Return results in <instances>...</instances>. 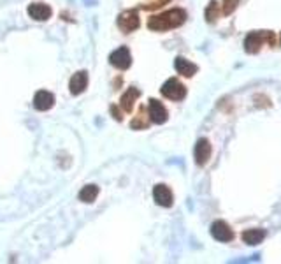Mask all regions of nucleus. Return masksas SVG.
<instances>
[{
  "mask_svg": "<svg viewBox=\"0 0 281 264\" xmlns=\"http://www.w3.org/2000/svg\"><path fill=\"white\" fill-rule=\"evenodd\" d=\"M174 67H176L177 74H183V76H186V78H192L195 72H197V65L192 64V62H188L186 58H183V57L176 58Z\"/></svg>",
  "mask_w": 281,
  "mask_h": 264,
  "instance_id": "nucleus-14",
  "label": "nucleus"
},
{
  "mask_svg": "<svg viewBox=\"0 0 281 264\" xmlns=\"http://www.w3.org/2000/svg\"><path fill=\"white\" fill-rule=\"evenodd\" d=\"M160 92L164 97H167L171 100H181V99L186 97V88H184V85L181 83V81L174 80V78L165 81Z\"/></svg>",
  "mask_w": 281,
  "mask_h": 264,
  "instance_id": "nucleus-4",
  "label": "nucleus"
},
{
  "mask_svg": "<svg viewBox=\"0 0 281 264\" xmlns=\"http://www.w3.org/2000/svg\"><path fill=\"white\" fill-rule=\"evenodd\" d=\"M211 234H213L214 240L218 241H230L234 240V231L230 229V225L223 220H216L211 225Z\"/></svg>",
  "mask_w": 281,
  "mask_h": 264,
  "instance_id": "nucleus-7",
  "label": "nucleus"
},
{
  "mask_svg": "<svg viewBox=\"0 0 281 264\" xmlns=\"http://www.w3.org/2000/svg\"><path fill=\"white\" fill-rule=\"evenodd\" d=\"M218 18V4L214 2V0H211L208 9H206V20L209 21V23H214Z\"/></svg>",
  "mask_w": 281,
  "mask_h": 264,
  "instance_id": "nucleus-18",
  "label": "nucleus"
},
{
  "mask_svg": "<svg viewBox=\"0 0 281 264\" xmlns=\"http://www.w3.org/2000/svg\"><path fill=\"white\" fill-rule=\"evenodd\" d=\"M169 0H148L146 4H144V9H158V7H162L164 4H167Z\"/></svg>",
  "mask_w": 281,
  "mask_h": 264,
  "instance_id": "nucleus-20",
  "label": "nucleus"
},
{
  "mask_svg": "<svg viewBox=\"0 0 281 264\" xmlns=\"http://www.w3.org/2000/svg\"><path fill=\"white\" fill-rule=\"evenodd\" d=\"M153 199L158 206H164V208L172 206V201H174L171 188H169L167 185H157V187L153 188Z\"/></svg>",
  "mask_w": 281,
  "mask_h": 264,
  "instance_id": "nucleus-9",
  "label": "nucleus"
},
{
  "mask_svg": "<svg viewBox=\"0 0 281 264\" xmlns=\"http://www.w3.org/2000/svg\"><path fill=\"white\" fill-rule=\"evenodd\" d=\"M239 2H241V0H223V6H221V13H223L225 16L232 14L236 11V7H238Z\"/></svg>",
  "mask_w": 281,
  "mask_h": 264,
  "instance_id": "nucleus-19",
  "label": "nucleus"
},
{
  "mask_svg": "<svg viewBox=\"0 0 281 264\" xmlns=\"http://www.w3.org/2000/svg\"><path fill=\"white\" fill-rule=\"evenodd\" d=\"M51 13H53V11H51V7L48 6V4H44V2H34V4H30V6H28V16L34 18V20H37V21L50 20Z\"/></svg>",
  "mask_w": 281,
  "mask_h": 264,
  "instance_id": "nucleus-8",
  "label": "nucleus"
},
{
  "mask_svg": "<svg viewBox=\"0 0 281 264\" xmlns=\"http://www.w3.org/2000/svg\"><path fill=\"white\" fill-rule=\"evenodd\" d=\"M109 62L113 67H116V69L120 70H125L128 69V67L132 65V55H130V50L125 46L118 48V50H114L113 53L109 55Z\"/></svg>",
  "mask_w": 281,
  "mask_h": 264,
  "instance_id": "nucleus-5",
  "label": "nucleus"
},
{
  "mask_svg": "<svg viewBox=\"0 0 281 264\" xmlns=\"http://www.w3.org/2000/svg\"><path fill=\"white\" fill-rule=\"evenodd\" d=\"M139 95H140V92L137 90V88H135V87H130L127 92H125L123 95H121V99H120V107L125 111V113H132V109H134V104H135V100L139 99Z\"/></svg>",
  "mask_w": 281,
  "mask_h": 264,
  "instance_id": "nucleus-13",
  "label": "nucleus"
},
{
  "mask_svg": "<svg viewBox=\"0 0 281 264\" xmlns=\"http://www.w3.org/2000/svg\"><path fill=\"white\" fill-rule=\"evenodd\" d=\"M264 41H269L271 44L274 43L272 32H251L245 39V50L248 53H257L262 44H264Z\"/></svg>",
  "mask_w": 281,
  "mask_h": 264,
  "instance_id": "nucleus-2",
  "label": "nucleus"
},
{
  "mask_svg": "<svg viewBox=\"0 0 281 264\" xmlns=\"http://www.w3.org/2000/svg\"><path fill=\"white\" fill-rule=\"evenodd\" d=\"M86 87H88V72L86 70H79V72H76L72 78H70L69 88H70V94L72 95L83 94V92L86 90Z\"/></svg>",
  "mask_w": 281,
  "mask_h": 264,
  "instance_id": "nucleus-10",
  "label": "nucleus"
},
{
  "mask_svg": "<svg viewBox=\"0 0 281 264\" xmlns=\"http://www.w3.org/2000/svg\"><path fill=\"white\" fill-rule=\"evenodd\" d=\"M264 238H265V231H262V229H248V231L243 233V241L248 245L262 243Z\"/></svg>",
  "mask_w": 281,
  "mask_h": 264,
  "instance_id": "nucleus-15",
  "label": "nucleus"
},
{
  "mask_svg": "<svg viewBox=\"0 0 281 264\" xmlns=\"http://www.w3.org/2000/svg\"><path fill=\"white\" fill-rule=\"evenodd\" d=\"M97 196H99L97 185H86V187H83L79 192V199L83 201V203H93V201L97 199Z\"/></svg>",
  "mask_w": 281,
  "mask_h": 264,
  "instance_id": "nucleus-16",
  "label": "nucleus"
},
{
  "mask_svg": "<svg viewBox=\"0 0 281 264\" xmlns=\"http://www.w3.org/2000/svg\"><path fill=\"white\" fill-rule=\"evenodd\" d=\"M139 13L135 9H128L123 11V13L118 16V27L121 28V32L125 33H132L134 30L139 28Z\"/></svg>",
  "mask_w": 281,
  "mask_h": 264,
  "instance_id": "nucleus-3",
  "label": "nucleus"
},
{
  "mask_svg": "<svg viewBox=\"0 0 281 264\" xmlns=\"http://www.w3.org/2000/svg\"><path fill=\"white\" fill-rule=\"evenodd\" d=\"M55 106V95L48 90H39L34 95V107L37 111H48Z\"/></svg>",
  "mask_w": 281,
  "mask_h": 264,
  "instance_id": "nucleus-11",
  "label": "nucleus"
},
{
  "mask_svg": "<svg viewBox=\"0 0 281 264\" xmlns=\"http://www.w3.org/2000/svg\"><path fill=\"white\" fill-rule=\"evenodd\" d=\"M111 113H113V117H114V120H123V117H121L120 113H118V107L116 106H111Z\"/></svg>",
  "mask_w": 281,
  "mask_h": 264,
  "instance_id": "nucleus-21",
  "label": "nucleus"
},
{
  "mask_svg": "<svg viewBox=\"0 0 281 264\" xmlns=\"http://www.w3.org/2000/svg\"><path fill=\"white\" fill-rule=\"evenodd\" d=\"M194 155H195V162H197L199 166H204L206 162L209 161V157H211V144H209V141L208 139H199L197 144H195Z\"/></svg>",
  "mask_w": 281,
  "mask_h": 264,
  "instance_id": "nucleus-12",
  "label": "nucleus"
},
{
  "mask_svg": "<svg viewBox=\"0 0 281 264\" xmlns=\"http://www.w3.org/2000/svg\"><path fill=\"white\" fill-rule=\"evenodd\" d=\"M148 111H150V120L153 124H165L167 122V109L164 107V104L157 99H151L150 100V106H148Z\"/></svg>",
  "mask_w": 281,
  "mask_h": 264,
  "instance_id": "nucleus-6",
  "label": "nucleus"
},
{
  "mask_svg": "<svg viewBox=\"0 0 281 264\" xmlns=\"http://www.w3.org/2000/svg\"><path fill=\"white\" fill-rule=\"evenodd\" d=\"M148 125H150V115L146 117V109H144V107H140L137 117H135L134 120L130 122V127L135 129V131H139V129H146Z\"/></svg>",
  "mask_w": 281,
  "mask_h": 264,
  "instance_id": "nucleus-17",
  "label": "nucleus"
},
{
  "mask_svg": "<svg viewBox=\"0 0 281 264\" xmlns=\"http://www.w3.org/2000/svg\"><path fill=\"white\" fill-rule=\"evenodd\" d=\"M186 20V11L183 9H169L162 14H155L148 20V28L153 32H165L177 28Z\"/></svg>",
  "mask_w": 281,
  "mask_h": 264,
  "instance_id": "nucleus-1",
  "label": "nucleus"
}]
</instances>
